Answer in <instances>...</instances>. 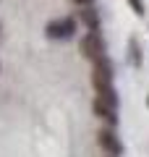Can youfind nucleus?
I'll use <instances>...</instances> for the list:
<instances>
[{
	"mask_svg": "<svg viewBox=\"0 0 149 157\" xmlns=\"http://www.w3.org/2000/svg\"><path fill=\"white\" fill-rule=\"evenodd\" d=\"M115 110H118V97H115V89H102L97 92V97H94V115L99 118V121H105L107 126H115Z\"/></svg>",
	"mask_w": 149,
	"mask_h": 157,
	"instance_id": "f257e3e1",
	"label": "nucleus"
},
{
	"mask_svg": "<svg viewBox=\"0 0 149 157\" xmlns=\"http://www.w3.org/2000/svg\"><path fill=\"white\" fill-rule=\"evenodd\" d=\"M78 50H81V55L86 58V60H92V63L105 60V39H102V34L99 32H86L81 37V42H78Z\"/></svg>",
	"mask_w": 149,
	"mask_h": 157,
	"instance_id": "f03ea898",
	"label": "nucleus"
},
{
	"mask_svg": "<svg viewBox=\"0 0 149 157\" xmlns=\"http://www.w3.org/2000/svg\"><path fill=\"white\" fill-rule=\"evenodd\" d=\"M76 32H78V24L73 21V18H68V16L55 18V21H50L47 26H44V34H47L50 39H71Z\"/></svg>",
	"mask_w": 149,
	"mask_h": 157,
	"instance_id": "7ed1b4c3",
	"label": "nucleus"
},
{
	"mask_svg": "<svg viewBox=\"0 0 149 157\" xmlns=\"http://www.w3.org/2000/svg\"><path fill=\"white\" fill-rule=\"evenodd\" d=\"M97 144L99 149H105L107 155H120V141H118L115 131H113V126H102V128L97 131Z\"/></svg>",
	"mask_w": 149,
	"mask_h": 157,
	"instance_id": "20e7f679",
	"label": "nucleus"
},
{
	"mask_svg": "<svg viewBox=\"0 0 149 157\" xmlns=\"http://www.w3.org/2000/svg\"><path fill=\"white\" fill-rule=\"evenodd\" d=\"M94 86H97V92H102V89H110L113 86V68H110V63H107V58L105 60H99V63H94Z\"/></svg>",
	"mask_w": 149,
	"mask_h": 157,
	"instance_id": "39448f33",
	"label": "nucleus"
},
{
	"mask_svg": "<svg viewBox=\"0 0 149 157\" xmlns=\"http://www.w3.org/2000/svg\"><path fill=\"white\" fill-rule=\"evenodd\" d=\"M84 21H86V26H89V32H97V11H94V8H84Z\"/></svg>",
	"mask_w": 149,
	"mask_h": 157,
	"instance_id": "423d86ee",
	"label": "nucleus"
},
{
	"mask_svg": "<svg viewBox=\"0 0 149 157\" xmlns=\"http://www.w3.org/2000/svg\"><path fill=\"white\" fill-rule=\"evenodd\" d=\"M128 3H131V8H133L136 16H144V3H141V0H128Z\"/></svg>",
	"mask_w": 149,
	"mask_h": 157,
	"instance_id": "0eeeda50",
	"label": "nucleus"
},
{
	"mask_svg": "<svg viewBox=\"0 0 149 157\" xmlns=\"http://www.w3.org/2000/svg\"><path fill=\"white\" fill-rule=\"evenodd\" d=\"M73 3H76V6H84V8H86V6H92L94 0H73Z\"/></svg>",
	"mask_w": 149,
	"mask_h": 157,
	"instance_id": "6e6552de",
	"label": "nucleus"
},
{
	"mask_svg": "<svg viewBox=\"0 0 149 157\" xmlns=\"http://www.w3.org/2000/svg\"><path fill=\"white\" fill-rule=\"evenodd\" d=\"M147 105H149V97H147Z\"/></svg>",
	"mask_w": 149,
	"mask_h": 157,
	"instance_id": "1a4fd4ad",
	"label": "nucleus"
}]
</instances>
